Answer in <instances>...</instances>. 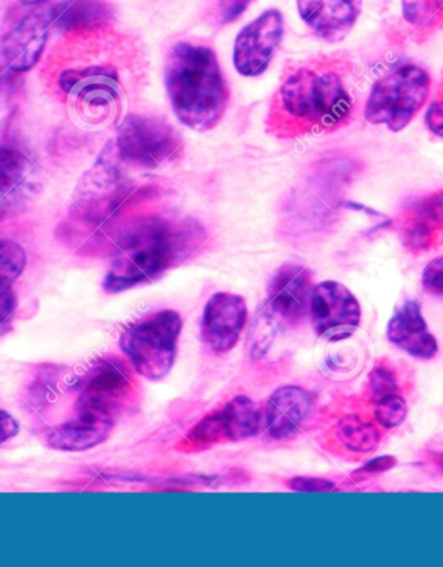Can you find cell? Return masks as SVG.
<instances>
[{"label": "cell", "mask_w": 443, "mask_h": 567, "mask_svg": "<svg viewBox=\"0 0 443 567\" xmlns=\"http://www.w3.org/2000/svg\"><path fill=\"white\" fill-rule=\"evenodd\" d=\"M254 0H217L214 17L222 25L230 24L247 11Z\"/></svg>", "instance_id": "obj_27"}, {"label": "cell", "mask_w": 443, "mask_h": 567, "mask_svg": "<svg viewBox=\"0 0 443 567\" xmlns=\"http://www.w3.org/2000/svg\"><path fill=\"white\" fill-rule=\"evenodd\" d=\"M432 457H433V462L435 464H437L439 467H441V470L443 471V451L433 452Z\"/></svg>", "instance_id": "obj_33"}, {"label": "cell", "mask_w": 443, "mask_h": 567, "mask_svg": "<svg viewBox=\"0 0 443 567\" xmlns=\"http://www.w3.org/2000/svg\"><path fill=\"white\" fill-rule=\"evenodd\" d=\"M425 121L434 135L443 137V99L432 103L426 112Z\"/></svg>", "instance_id": "obj_30"}, {"label": "cell", "mask_w": 443, "mask_h": 567, "mask_svg": "<svg viewBox=\"0 0 443 567\" xmlns=\"http://www.w3.org/2000/svg\"><path fill=\"white\" fill-rule=\"evenodd\" d=\"M375 419L385 429L400 426L408 417L406 401L399 394L389 396L388 400L375 404Z\"/></svg>", "instance_id": "obj_26"}, {"label": "cell", "mask_w": 443, "mask_h": 567, "mask_svg": "<svg viewBox=\"0 0 443 567\" xmlns=\"http://www.w3.org/2000/svg\"><path fill=\"white\" fill-rule=\"evenodd\" d=\"M208 239L200 221L169 213H143L113 243L103 288L116 295L156 281L195 257Z\"/></svg>", "instance_id": "obj_1"}, {"label": "cell", "mask_w": 443, "mask_h": 567, "mask_svg": "<svg viewBox=\"0 0 443 567\" xmlns=\"http://www.w3.org/2000/svg\"><path fill=\"white\" fill-rule=\"evenodd\" d=\"M52 24L53 6L27 14L0 37V86H9L32 71L42 56Z\"/></svg>", "instance_id": "obj_8"}, {"label": "cell", "mask_w": 443, "mask_h": 567, "mask_svg": "<svg viewBox=\"0 0 443 567\" xmlns=\"http://www.w3.org/2000/svg\"><path fill=\"white\" fill-rule=\"evenodd\" d=\"M362 0H297L301 19L323 41L346 40L362 12Z\"/></svg>", "instance_id": "obj_16"}, {"label": "cell", "mask_w": 443, "mask_h": 567, "mask_svg": "<svg viewBox=\"0 0 443 567\" xmlns=\"http://www.w3.org/2000/svg\"><path fill=\"white\" fill-rule=\"evenodd\" d=\"M351 109L353 102L338 73L301 68L282 83L275 114L301 132H330L346 124Z\"/></svg>", "instance_id": "obj_3"}, {"label": "cell", "mask_w": 443, "mask_h": 567, "mask_svg": "<svg viewBox=\"0 0 443 567\" xmlns=\"http://www.w3.org/2000/svg\"><path fill=\"white\" fill-rule=\"evenodd\" d=\"M311 409V396L307 390L281 386L271 394L266 404L265 424L274 440H285L299 432Z\"/></svg>", "instance_id": "obj_19"}, {"label": "cell", "mask_w": 443, "mask_h": 567, "mask_svg": "<svg viewBox=\"0 0 443 567\" xmlns=\"http://www.w3.org/2000/svg\"><path fill=\"white\" fill-rule=\"evenodd\" d=\"M261 423L257 403L247 395H236L198 421L178 444V450L198 452L220 443L246 441L257 435Z\"/></svg>", "instance_id": "obj_7"}, {"label": "cell", "mask_w": 443, "mask_h": 567, "mask_svg": "<svg viewBox=\"0 0 443 567\" xmlns=\"http://www.w3.org/2000/svg\"><path fill=\"white\" fill-rule=\"evenodd\" d=\"M334 432L342 446L357 454L375 450L381 441L377 425L358 415L343 416Z\"/></svg>", "instance_id": "obj_23"}, {"label": "cell", "mask_w": 443, "mask_h": 567, "mask_svg": "<svg viewBox=\"0 0 443 567\" xmlns=\"http://www.w3.org/2000/svg\"><path fill=\"white\" fill-rule=\"evenodd\" d=\"M247 318V303L241 296L228 292L214 295L204 310V342L217 354L231 351L240 339Z\"/></svg>", "instance_id": "obj_15"}, {"label": "cell", "mask_w": 443, "mask_h": 567, "mask_svg": "<svg viewBox=\"0 0 443 567\" xmlns=\"http://www.w3.org/2000/svg\"><path fill=\"white\" fill-rule=\"evenodd\" d=\"M183 321L175 310H162L134 321L121 334L120 347L134 371L159 381L173 370Z\"/></svg>", "instance_id": "obj_4"}, {"label": "cell", "mask_w": 443, "mask_h": 567, "mask_svg": "<svg viewBox=\"0 0 443 567\" xmlns=\"http://www.w3.org/2000/svg\"><path fill=\"white\" fill-rule=\"evenodd\" d=\"M32 161L20 150L0 144V219L30 197Z\"/></svg>", "instance_id": "obj_20"}, {"label": "cell", "mask_w": 443, "mask_h": 567, "mask_svg": "<svg viewBox=\"0 0 443 567\" xmlns=\"http://www.w3.org/2000/svg\"><path fill=\"white\" fill-rule=\"evenodd\" d=\"M19 2L25 6H37L49 2V0H19Z\"/></svg>", "instance_id": "obj_34"}, {"label": "cell", "mask_w": 443, "mask_h": 567, "mask_svg": "<svg viewBox=\"0 0 443 567\" xmlns=\"http://www.w3.org/2000/svg\"><path fill=\"white\" fill-rule=\"evenodd\" d=\"M403 247L430 251L443 240V189L415 198L395 221Z\"/></svg>", "instance_id": "obj_14"}, {"label": "cell", "mask_w": 443, "mask_h": 567, "mask_svg": "<svg viewBox=\"0 0 443 567\" xmlns=\"http://www.w3.org/2000/svg\"><path fill=\"white\" fill-rule=\"evenodd\" d=\"M136 392L132 368L124 360H99L82 380L75 409L105 413L117 419Z\"/></svg>", "instance_id": "obj_10"}, {"label": "cell", "mask_w": 443, "mask_h": 567, "mask_svg": "<svg viewBox=\"0 0 443 567\" xmlns=\"http://www.w3.org/2000/svg\"><path fill=\"white\" fill-rule=\"evenodd\" d=\"M430 92L431 76L425 69L414 64L396 66L373 84L365 120L399 133L422 111Z\"/></svg>", "instance_id": "obj_5"}, {"label": "cell", "mask_w": 443, "mask_h": 567, "mask_svg": "<svg viewBox=\"0 0 443 567\" xmlns=\"http://www.w3.org/2000/svg\"><path fill=\"white\" fill-rule=\"evenodd\" d=\"M396 464V460L393 456H381L371 460L370 463H367L362 470H359L358 473H367V474H377L383 473L389 470H392Z\"/></svg>", "instance_id": "obj_32"}, {"label": "cell", "mask_w": 443, "mask_h": 567, "mask_svg": "<svg viewBox=\"0 0 443 567\" xmlns=\"http://www.w3.org/2000/svg\"><path fill=\"white\" fill-rule=\"evenodd\" d=\"M388 339L395 347L419 359L439 354V343L427 328L422 308L416 301H404L388 324Z\"/></svg>", "instance_id": "obj_18"}, {"label": "cell", "mask_w": 443, "mask_h": 567, "mask_svg": "<svg viewBox=\"0 0 443 567\" xmlns=\"http://www.w3.org/2000/svg\"><path fill=\"white\" fill-rule=\"evenodd\" d=\"M60 87L74 99L75 110L90 124H104L121 105L117 72L111 66L73 69L60 75Z\"/></svg>", "instance_id": "obj_9"}, {"label": "cell", "mask_w": 443, "mask_h": 567, "mask_svg": "<svg viewBox=\"0 0 443 567\" xmlns=\"http://www.w3.org/2000/svg\"><path fill=\"white\" fill-rule=\"evenodd\" d=\"M423 288L427 293L443 296V257L432 260L423 272Z\"/></svg>", "instance_id": "obj_28"}, {"label": "cell", "mask_w": 443, "mask_h": 567, "mask_svg": "<svg viewBox=\"0 0 443 567\" xmlns=\"http://www.w3.org/2000/svg\"><path fill=\"white\" fill-rule=\"evenodd\" d=\"M165 86L181 124L209 132L224 118L230 91L212 49L187 42L175 44L166 59Z\"/></svg>", "instance_id": "obj_2"}, {"label": "cell", "mask_w": 443, "mask_h": 567, "mask_svg": "<svg viewBox=\"0 0 443 567\" xmlns=\"http://www.w3.org/2000/svg\"><path fill=\"white\" fill-rule=\"evenodd\" d=\"M311 293L312 282L308 268L299 265L282 266L271 280L264 312L278 326H299L308 316Z\"/></svg>", "instance_id": "obj_13"}, {"label": "cell", "mask_w": 443, "mask_h": 567, "mask_svg": "<svg viewBox=\"0 0 443 567\" xmlns=\"http://www.w3.org/2000/svg\"><path fill=\"white\" fill-rule=\"evenodd\" d=\"M396 389H399V381H396L391 367L385 363L373 367L369 374V385H367V393H369L370 401L373 404L395 395Z\"/></svg>", "instance_id": "obj_25"}, {"label": "cell", "mask_w": 443, "mask_h": 567, "mask_svg": "<svg viewBox=\"0 0 443 567\" xmlns=\"http://www.w3.org/2000/svg\"><path fill=\"white\" fill-rule=\"evenodd\" d=\"M287 486L299 493H328L332 492V482L316 477H293L287 482Z\"/></svg>", "instance_id": "obj_29"}, {"label": "cell", "mask_w": 443, "mask_h": 567, "mask_svg": "<svg viewBox=\"0 0 443 567\" xmlns=\"http://www.w3.org/2000/svg\"><path fill=\"white\" fill-rule=\"evenodd\" d=\"M285 35V19L278 10L259 14L236 37L234 65L244 76L266 72Z\"/></svg>", "instance_id": "obj_12"}, {"label": "cell", "mask_w": 443, "mask_h": 567, "mask_svg": "<svg viewBox=\"0 0 443 567\" xmlns=\"http://www.w3.org/2000/svg\"><path fill=\"white\" fill-rule=\"evenodd\" d=\"M113 21V9L105 0H64L63 3L53 6V24L64 34L101 32Z\"/></svg>", "instance_id": "obj_21"}, {"label": "cell", "mask_w": 443, "mask_h": 567, "mask_svg": "<svg viewBox=\"0 0 443 567\" xmlns=\"http://www.w3.org/2000/svg\"><path fill=\"white\" fill-rule=\"evenodd\" d=\"M403 19L420 30L443 27V0H402Z\"/></svg>", "instance_id": "obj_24"}, {"label": "cell", "mask_w": 443, "mask_h": 567, "mask_svg": "<svg viewBox=\"0 0 443 567\" xmlns=\"http://www.w3.org/2000/svg\"><path fill=\"white\" fill-rule=\"evenodd\" d=\"M309 313L316 333L330 342L349 339L362 319L361 305L356 296L341 282L333 280L312 288Z\"/></svg>", "instance_id": "obj_11"}, {"label": "cell", "mask_w": 443, "mask_h": 567, "mask_svg": "<svg viewBox=\"0 0 443 567\" xmlns=\"http://www.w3.org/2000/svg\"><path fill=\"white\" fill-rule=\"evenodd\" d=\"M20 431L18 420L14 419L10 412L0 410V446L9 442Z\"/></svg>", "instance_id": "obj_31"}, {"label": "cell", "mask_w": 443, "mask_h": 567, "mask_svg": "<svg viewBox=\"0 0 443 567\" xmlns=\"http://www.w3.org/2000/svg\"><path fill=\"white\" fill-rule=\"evenodd\" d=\"M27 252L20 244L0 240V324L9 319L18 306L14 282L24 272Z\"/></svg>", "instance_id": "obj_22"}, {"label": "cell", "mask_w": 443, "mask_h": 567, "mask_svg": "<svg viewBox=\"0 0 443 567\" xmlns=\"http://www.w3.org/2000/svg\"><path fill=\"white\" fill-rule=\"evenodd\" d=\"M121 165L156 168L179 155L182 140L175 128L162 120L132 114L119 127L112 142Z\"/></svg>", "instance_id": "obj_6"}, {"label": "cell", "mask_w": 443, "mask_h": 567, "mask_svg": "<svg viewBox=\"0 0 443 567\" xmlns=\"http://www.w3.org/2000/svg\"><path fill=\"white\" fill-rule=\"evenodd\" d=\"M114 424L116 417L74 408L64 423L51 429L48 443L50 447L59 451H87L109 440Z\"/></svg>", "instance_id": "obj_17"}]
</instances>
